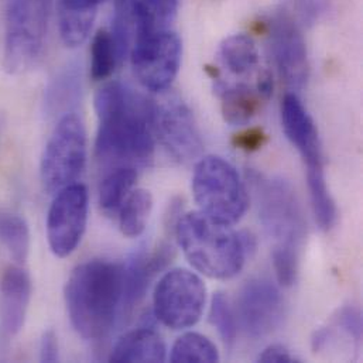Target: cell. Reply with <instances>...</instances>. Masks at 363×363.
Here are the masks:
<instances>
[{
	"mask_svg": "<svg viewBox=\"0 0 363 363\" xmlns=\"http://www.w3.org/2000/svg\"><path fill=\"white\" fill-rule=\"evenodd\" d=\"M281 125L287 139L297 149L307 166V182L327 179L318 130L296 94H287L283 99Z\"/></svg>",
	"mask_w": 363,
	"mask_h": 363,
	"instance_id": "cell-14",
	"label": "cell"
},
{
	"mask_svg": "<svg viewBox=\"0 0 363 363\" xmlns=\"http://www.w3.org/2000/svg\"><path fill=\"white\" fill-rule=\"evenodd\" d=\"M174 256L172 246L163 243L153 250L140 249L123 266V310L122 318L145 298L150 283L164 270Z\"/></svg>",
	"mask_w": 363,
	"mask_h": 363,
	"instance_id": "cell-15",
	"label": "cell"
},
{
	"mask_svg": "<svg viewBox=\"0 0 363 363\" xmlns=\"http://www.w3.org/2000/svg\"><path fill=\"white\" fill-rule=\"evenodd\" d=\"M176 236L192 267L216 280L235 277L252 247L250 236L235 232L230 225L216 222L201 211L179 219Z\"/></svg>",
	"mask_w": 363,
	"mask_h": 363,
	"instance_id": "cell-4",
	"label": "cell"
},
{
	"mask_svg": "<svg viewBox=\"0 0 363 363\" xmlns=\"http://www.w3.org/2000/svg\"><path fill=\"white\" fill-rule=\"evenodd\" d=\"M215 92L220 101L222 115L232 126L247 125L259 112L264 101L256 86L246 82H229L215 79Z\"/></svg>",
	"mask_w": 363,
	"mask_h": 363,
	"instance_id": "cell-17",
	"label": "cell"
},
{
	"mask_svg": "<svg viewBox=\"0 0 363 363\" xmlns=\"http://www.w3.org/2000/svg\"><path fill=\"white\" fill-rule=\"evenodd\" d=\"M123 55L111 30H99L91 44V77L95 81L109 78L123 61Z\"/></svg>",
	"mask_w": 363,
	"mask_h": 363,
	"instance_id": "cell-23",
	"label": "cell"
},
{
	"mask_svg": "<svg viewBox=\"0 0 363 363\" xmlns=\"http://www.w3.org/2000/svg\"><path fill=\"white\" fill-rule=\"evenodd\" d=\"M209 320L226 347L232 348L238 337V325L233 310L223 293H216L211 301Z\"/></svg>",
	"mask_w": 363,
	"mask_h": 363,
	"instance_id": "cell-27",
	"label": "cell"
},
{
	"mask_svg": "<svg viewBox=\"0 0 363 363\" xmlns=\"http://www.w3.org/2000/svg\"><path fill=\"white\" fill-rule=\"evenodd\" d=\"M259 362L263 363H294L300 362L286 347L270 345L260 355Z\"/></svg>",
	"mask_w": 363,
	"mask_h": 363,
	"instance_id": "cell-31",
	"label": "cell"
},
{
	"mask_svg": "<svg viewBox=\"0 0 363 363\" xmlns=\"http://www.w3.org/2000/svg\"><path fill=\"white\" fill-rule=\"evenodd\" d=\"M81 94V75L77 67H68L60 72L47 88L45 104L51 113H71L69 109L78 102ZM61 115V116H62Z\"/></svg>",
	"mask_w": 363,
	"mask_h": 363,
	"instance_id": "cell-24",
	"label": "cell"
},
{
	"mask_svg": "<svg viewBox=\"0 0 363 363\" xmlns=\"http://www.w3.org/2000/svg\"><path fill=\"white\" fill-rule=\"evenodd\" d=\"M65 306L74 330L86 341L106 338L123 310V266L104 259L77 266L67 280Z\"/></svg>",
	"mask_w": 363,
	"mask_h": 363,
	"instance_id": "cell-2",
	"label": "cell"
},
{
	"mask_svg": "<svg viewBox=\"0 0 363 363\" xmlns=\"http://www.w3.org/2000/svg\"><path fill=\"white\" fill-rule=\"evenodd\" d=\"M333 327L345 334L357 347L362 341V315L361 311L354 306L342 307L334 317Z\"/></svg>",
	"mask_w": 363,
	"mask_h": 363,
	"instance_id": "cell-28",
	"label": "cell"
},
{
	"mask_svg": "<svg viewBox=\"0 0 363 363\" xmlns=\"http://www.w3.org/2000/svg\"><path fill=\"white\" fill-rule=\"evenodd\" d=\"M167 348L163 338L152 328L142 327L119 340L111 352L109 362H164Z\"/></svg>",
	"mask_w": 363,
	"mask_h": 363,
	"instance_id": "cell-19",
	"label": "cell"
},
{
	"mask_svg": "<svg viewBox=\"0 0 363 363\" xmlns=\"http://www.w3.org/2000/svg\"><path fill=\"white\" fill-rule=\"evenodd\" d=\"M138 180V172L132 167H118L102 180L99 186V205L106 215L119 212L122 203L132 192Z\"/></svg>",
	"mask_w": 363,
	"mask_h": 363,
	"instance_id": "cell-22",
	"label": "cell"
},
{
	"mask_svg": "<svg viewBox=\"0 0 363 363\" xmlns=\"http://www.w3.org/2000/svg\"><path fill=\"white\" fill-rule=\"evenodd\" d=\"M272 54L281 79L290 89H303L308 79V57L304 37L297 20L281 11L270 23Z\"/></svg>",
	"mask_w": 363,
	"mask_h": 363,
	"instance_id": "cell-12",
	"label": "cell"
},
{
	"mask_svg": "<svg viewBox=\"0 0 363 363\" xmlns=\"http://www.w3.org/2000/svg\"><path fill=\"white\" fill-rule=\"evenodd\" d=\"M153 130L167 153L179 163H189L202 153L203 143L189 108L180 98L153 101Z\"/></svg>",
	"mask_w": 363,
	"mask_h": 363,
	"instance_id": "cell-11",
	"label": "cell"
},
{
	"mask_svg": "<svg viewBox=\"0 0 363 363\" xmlns=\"http://www.w3.org/2000/svg\"><path fill=\"white\" fill-rule=\"evenodd\" d=\"M238 314L249 337L259 340L270 335L279 328L284 314L280 290L266 279L247 281L239 293Z\"/></svg>",
	"mask_w": 363,
	"mask_h": 363,
	"instance_id": "cell-13",
	"label": "cell"
},
{
	"mask_svg": "<svg viewBox=\"0 0 363 363\" xmlns=\"http://www.w3.org/2000/svg\"><path fill=\"white\" fill-rule=\"evenodd\" d=\"M95 111L99 119L96 159L113 169L150 166L157 143L153 130V101L116 81L96 92Z\"/></svg>",
	"mask_w": 363,
	"mask_h": 363,
	"instance_id": "cell-1",
	"label": "cell"
},
{
	"mask_svg": "<svg viewBox=\"0 0 363 363\" xmlns=\"http://www.w3.org/2000/svg\"><path fill=\"white\" fill-rule=\"evenodd\" d=\"M31 279L18 266L6 269L0 284V345L6 347L24 327L31 300Z\"/></svg>",
	"mask_w": 363,
	"mask_h": 363,
	"instance_id": "cell-16",
	"label": "cell"
},
{
	"mask_svg": "<svg viewBox=\"0 0 363 363\" xmlns=\"http://www.w3.org/2000/svg\"><path fill=\"white\" fill-rule=\"evenodd\" d=\"M88 212L85 185L75 182L55 194L47 216V238L57 257H67L78 247L86 229Z\"/></svg>",
	"mask_w": 363,
	"mask_h": 363,
	"instance_id": "cell-10",
	"label": "cell"
},
{
	"mask_svg": "<svg viewBox=\"0 0 363 363\" xmlns=\"http://www.w3.org/2000/svg\"><path fill=\"white\" fill-rule=\"evenodd\" d=\"M324 9V0H293V17L303 23H314Z\"/></svg>",
	"mask_w": 363,
	"mask_h": 363,
	"instance_id": "cell-29",
	"label": "cell"
},
{
	"mask_svg": "<svg viewBox=\"0 0 363 363\" xmlns=\"http://www.w3.org/2000/svg\"><path fill=\"white\" fill-rule=\"evenodd\" d=\"M0 242L7 249L10 257L23 264L30 252V230L26 219L13 212H0Z\"/></svg>",
	"mask_w": 363,
	"mask_h": 363,
	"instance_id": "cell-25",
	"label": "cell"
},
{
	"mask_svg": "<svg viewBox=\"0 0 363 363\" xmlns=\"http://www.w3.org/2000/svg\"><path fill=\"white\" fill-rule=\"evenodd\" d=\"M218 60L230 75L247 78L260 72V55L256 43L246 34L225 38L218 48Z\"/></svg>",
	"mask_w": 363,
	"mask_h": 363,
	"instance_id": "cell-20",
	"label": "cell"
},
{
	"mask_svg": "<svg viewBox=\"0 0 363 363\" xmlns=\"http://www.w3.org/2000/svg\"><path fill=\"white\" fill-rule=\"evenodd\" d=\"M182 41L172 30L138 33L130 45V61L138 81L152 92L170 88L182 65Z\"/></svg>",
	"mask_w": 363,
	"mask_h": 363,
	"instance_id": "cell-8",
	"label": "cell"
},
{
	"mask_svg": "<svg viewBox=\"0 0 363 363\" xmlns=\"http://www.w3.org/2000/svg\"><path fill=\"white\" fill-rule=\"evenodd\" d=\"M192 194L202 213L230 226L242 219L249 203L246 186L238 172L218 156H206L196 163Z\"/></svg>",
	"mask_w": 363,
	"mask_h": 363,
	"instance_id": "cell-6",
	"label": "cell"
},
{
	"mask_svg": "<svg viewBox=\"0 0 363 363\" xmlns=\"http://www.w3.org/2000/svg\"><path fill=\"white\" fill-rule=\"evenodd\" d=\"M52 0H7L4 13L3 67L11 75L31 69L40 60Z\"/></svg>",
	"mask_w": 363,
	"mask_h": 363,
	"instance_id": "cell-5",
	"label": "cell"
},
{
	"mask_svg": "<svg viewBox=\"0 0 363 363\" xmlns=\"http://www.w3.org/2000/svg\"><path fill=\"white\" fill-rule=\"evenodd\" d=\"M250 182L266 235L273 240V266L281 286L294 284L306 238V218L290 182L252 173Z\"/></svg>",
	"mask_w": 363,
	"mask_h": 363,
	"instance_id": "cell-3",
	"label": "cell"
},
{
	"mask_svg": "<svg viewBox=\"0 0 363 363\" xmlns=\"http://www.w3.org/2000/svg\"><path fill=\"white\" fill-rule=\"evenodd\" d=\"M86 166V132L74 112L57 122L41 157L40 177L44 189L55 195L78 182Z\"/></svg>",
	"mask_w": 363,
	"mask_h": 363,
	"instance_id": "cell-7",
	"label": "cell"
},
{
	"mask_svg": "<svg viewBox=\"0 0 363 363\" xmlns=\"http://www.w3.org/2000/svg\"><path fill=\"white\" fill-rule=\"evenodd\" d=\"M40 361L54 363L58 361V340L54 331L48 330L40 341Z\"/></svg>",
	"mask_w": 363,
	"mask_h": 363,
	"instance_id": "cell-30",
	"label": "cell"
},
{
	"mask_svg": "<svg viewBox=\"0 0 363 363\" xmlns=\"http://www.w3.org/2000/svg\"><path fill=\"white\" fill-rule=\"evenodd\" d=\"M263 139H264V135H262V132L250 130V132H247L245 135H240L238 138V145L242 149L253 150V149H257L263 145Z\"/></svg>",
	"mask_w": 363,
	"mask_h": 363,
	"instance_id": "cell-32",
	"label": "cell"
},
{
	"mask_svg": "<svg viewBox=\"0 0 363 363\" xmlns=\"http://www.w3.org/2000/svg\"><path fill=\"white\" fill-rule=\"evenodd\" d=\"M105 0H57L58 30L67 47L86 41L96 18L98 7Z\"/></svg>",
	"mask_w": 363,
	"mask_h": 363,
	"instance_id": "cell-18",
	"label": "cell"
},
{
	"mask_svg": "<svg viewBox=\"0 0 363 363\" xmlns=\"http://www.w3.org/2000/svg\"><path fill=\"white\" fill-rule=\"evenodd\" d=\"M219 361L216 347L203 335L188 333L182 335L173 345L170 362L213 363Z\"/></svg>",
	"mask_w": 363,
	"mask_h": 363,
	"instance_id": "cell-26",
	"label": "cell"
},
{
	"mask_svg": "<svg viewBox=\"0 0 363 363\" xmlns=\"http://www.w3.org/2000/svg\"><path fill=\"white\" fill-rule=\"evenodd\" d=\"M153 209V196L147 189H136L129 194L119 209V226L125 236H140Z\"/></svg>",
	"mask_w": 363,
	"mask_h": 363,
	"instance_id": "cell-21",
	"label": "cell"
},
{
	"mask_svg": "<svg viewBox=\"0 0 363 363\" xmlns=\"http://www.w3.org/2000/svg\"><path fill=\"white\" fill-rule=\"evenodd\" d=\"M205 303L206 287L203 281L185 269L170 270L155 289V317L172 330L195 325L202 317Z\"/></svg>",
	"mask_w": 363,
	"mask_h": 363,
	"instance_id": "cell-9",
	"label": "cell"
}]
</instances>
